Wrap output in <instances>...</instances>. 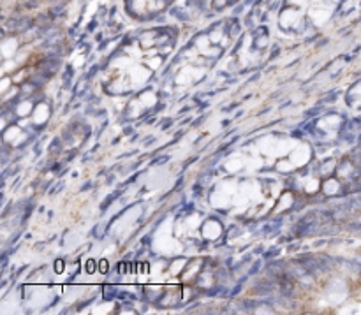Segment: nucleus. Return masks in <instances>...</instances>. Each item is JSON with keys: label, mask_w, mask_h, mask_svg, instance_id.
I'll use <instances>...</instances> for the list:
<instances>
[{"label": "nucleus", "mask_w": 361, "mask_h": 315, "mask_svg": "<svg viewBox=\"0 0 361 315\" xmlns=\"http://www.w3.org/2000/svg\"><path fill=\"white\" fill-rule=\"evenodd\" d=\"M171 2L173 0H127V6H129V11L133 14L140 18H147L164 11Z\"/></svg>", "instance_id": "1"}, {"label": "nucleus", "mask_w": 361, "mask_h": 315, "mask_svg": "<svg viewBox=\"0 0 361 315\" xmlns=\"http://www.w3.org/2000/svg\"><path fill=\"white\" fill-rule=\"evenodd\" d=\"M210 2H212V6L215 7V9H222V7L229 6V4L236 2V0H210Z\"/></svg>", "instance_id": "2"}]
</instances>
